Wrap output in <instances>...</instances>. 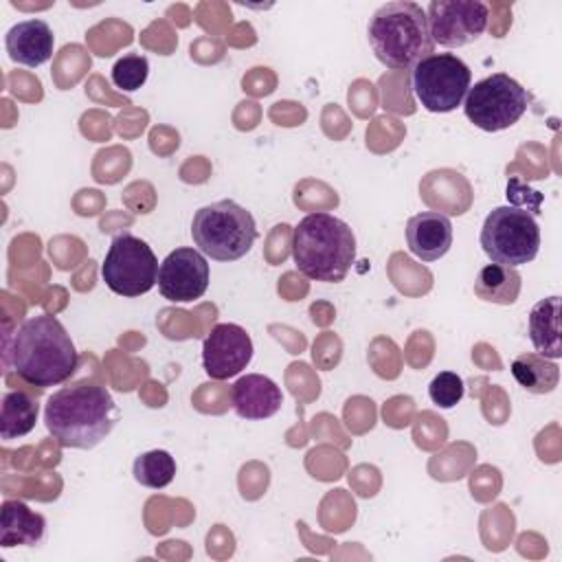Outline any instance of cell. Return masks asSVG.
<instances>
[{"label":"cell","instance_id":"obj_17","mask_svg":"<svg viewBox=\"0 0 562 562\" xmlns=\"http://www.w3.org/2000/svg\"><path fill=\"white\" fill-rule=\"evenodd\" d=\"M529 338L536 351L549 360L562 356L560 345V296L538 301L529 312Z\"/></svg>","mask_w":562,"mask_h":562},{"label":"cell","instance_id":"obj_18","mask_svg":"<svg viewBox=\"0 0 562 562\" xmlns=\"http://www.w3.org/2000/svg\"><path fill=\"white\" fill-rule=\"evenodd\" d=\"M520 272L509 266L487 263L474 279V294L485 303L512 305L520 294Z\"/></svg>","mask_w":562,"mask_h":562},{"label":"cell","instance_id":"obj_1","mask_svg":"<svg viewBox=\"0 0 562 562\" xmlns=\"http://www.w3.org/2000/svg\"><path fill=\"white\" fill-rule=\"evenodd\" d=\"M4 356L20 380L40 389L66 382L79 367L70 334L48 314L26 318L4 340Z\"/></svg>","mask_w":562,"mask_h":562},{"label":"cell","instance_id":"obj_20","mask_svg":"<svg viewBox=\"0 0 562 562\" xmlns=\"http://www.w3.org/2000/svg\"><path fill=\"white\" fill-rule=\"evenodd\" d=\"M40 406L37 402L24 391H9L2 397L0 411V437L4 441L18 439L29 435L35 428Z\"/></svg>","mask_w":562,"mask_h":562},{"label":"cell","instance_id":"obj_15","mask_svg":"<svg viewBox=\"0 0 562 562\" xmlns=\"http://www.w3.org/2000/svg\"><path fill=\"white\" fill-rule=\"evenodd\" d=\"M231 400L241 419H268L277 415L283 404L277 382L261 373L241 375L231 389Z\"/></svg>","mask_w":562,"mask_h":562},{"label":"cell","instance_id":"obj_4","mask_svg":"<svg viewBox=\"0 0 562 562\" xmlns=\"http://www.w3.org/2000/svg\"><path fill=\"white\" fill-rule=\"evenodd\" d=\"M369 46L378 61L393 70L415 68L432 55L426 9L411 0H395L378 7L367 24Z\"/></svg>","mask_w":562,"mask_h":562},{"label":"cell","instance_id":"obj_10","mask_svg":"<svg viewBox=\"0 0 562 562\" xmlns=\"http://www.w3.org/2000/svg\"><path fill=\"white\" fill-rule=\"evenodd\" d=\"M490 9L481 0H432L426 9L432 44L459 48L483 35Z\"/></svg>","mask_w":562,"mask_h":562},{"label":"cell","instance_id":"obj_8","mask_svg":"<svg viewBox=\"0 0 562 562\" xmlns=\"http://www.w3.org/2000/svg\"><path fill=\"white\" fill-rule=\"evenodd\" d=\"M411 86L424 110L443 114L461 105L472 86V72L454 53H432L413 68Z\"/></svg>","mask_w":562,"mask_h":562},{"label":"cell","instance_id":"obj_9","mask_svg":"<svg viewBox=\"0 0 562 562\" xmlns=\"http://www.w3.org/2000/svg\"><path fill=\"white\" fill-rule=\"evenodd\" d=\"M158 259L147 241L132 233L112 239L101 263L105 285L119 296L147 294L158 283Z\"/></svg>","mask_w":562,"mask_h":562},{"label":"cell","instance_id":"obj_19","mask_svg":"<svg viewBox=\"0 0 562 562\" xmlns=\"http://www.w3.org/2000/svg\"><path fill=\"white\" fill-rule=\"evenodd\" d=\"M512 375L525 391L544 395L558 386L560 367L540 353H520L512 362Z\"/></svg>","mask_w":562,"mask_h":562},{"label":"cell","instance_id":"obj_11","mask_svg":"<svg viewBox=\"0 0 562 562\" xmlns=\"http://www.w3.org/2000/svg\"><path fill=\"white\" fill-rule=\"evenodd\" d=\"M209 288V263L195 248L171 250L158 268V290L171 303H191Z\"/></svg>","mask_w":562,"mask_h":562},{"label":"cell","instance_id":"obj_2","mask_svg":"<svg viewBox=\"0 0 562 562\" xmlns=\"http://www.w3.org/2000/svg\"><path fill=\"white\" fill-rule=\"evenodd\" d=\"M119 422V406L110 391L92 382H75L55 391L44 406L46 430L64 448L90 450Z\"/></svg>","mask_w":562,"mask_h":562},{"label":"cell","instance_id":"obj_21","mask_svg":"<svg viewBox=\"0 0 562 562\" xmlns=\"http://www.w3.org/2000/svg\"><path fill=\"white\" fill-rule=\"evenodd\" d=\"M134 479L151 490L167 487L176 476V459L167 450H149L134 459Z\"/></svg>","mask_w":562,"mask_h":562},{"label":"cell","instance_id":"obj_7","mask_svg":"<svg viewBox=\"0 0 562 562\" xmlns=\"http://www.w3.org/2000/svg\"><path fill=\"white\" fill-rule=\"evenodd\" d=\"M529 92L509 75L494 72L470 86L463 112L483 132H501L518 123L529 108Z\"/></svg>","mask_w":562,"mask_h":562},{"label":"cell","instance_id":"obj_23","mask_svg":"<svg viewBox=\"0 0 562 562\" xmlns=\"http://www.w3.org/2000/svg\"><path fill=\"white\" fill-rule=\"evenodd\" d=\"M465 386L461 375H457L454 371H441L437 373L430 384H428V395L430 402L437 404L439 408H452L463 400Z\"/></svg>","mask_w":562,"mask_h":562},{"label":"cell","instance_id":"obj_16","mask_svg":"<svg viewBox=\"0 0 562 562\" xmlns=\"http://www.w3.org/2000/svg\"><path fill=\"white\" fill-rule=\"evenodd\" d=\"M46 533V518L22 501H4L0 507V544L35 547Z\"/></svg>","mask_w":562,"mask_h":562},{"label":"cell","instance_id":"obj_12","mask_svg":"<svg viewBox=\"0 0 562 562\" xmlns=\"http://www.w3.org/2000/svg\"><path fill=\"white\" fill-rule=\"evenodd\" d=\"M252 360V340L244 327L220 323L202 345V367L213 380H228L241 373Z\"/></svg>","mask_w":562,"mask_h":562},{"label":"cell","instance_id":"obj_6","mask_svg":"<svg viewBox=\"0 0 562 562\" xmlns=\"http://www.w3.org/2000/svg\"><path fill=\"white\" fill-rule=\"evenodd\" d=\"M481 248L492 263L518 268L533 261L540 250V228L533 211L516 204L492 209L481 228Z\"/></svg>","mask_w":562,"mask_h":562},{"label":"cell","instance_id":"obj_13","mask_svg":"<svg viewBox=\"0 0 562 562\" xmlns=\"http://www.w3.org/2000/svg\"><path fill=\"white\" fill-rule=\"evenodd\" d=\"M11 61L29 68H37L53 57L55 35L44 20L31 18L13 24L4 37Z\"/></svg>","mask_w":562,"mask_h":562},{"label":"cell","instance_id":"obj_22","mask_svg":"<svg viewBox=\"0 0 562 562\" xmlns=\"http://www.w3.org/2000/svg\"><path fill=\"white\" fill-rule=\"evenodd\" d=\"M147 75H149V61L145 55H138V53L123 55L112 66V83L123 92L138 90L147 81Z\"/></svg>","mask_w":562,"mask_h":562},{"label":"cell","instance_id":"obj_14","mask_svg":"<svg viewBox=\"0 0 562 562\" xmlns=\"http://www.w3.org/2000/svg\"><path fill=\"white\" fill-rule=\"evenodd\" d=\"M406 241L417 259L437 261L452 246V222L439 211H422L408 220Z\"/></svg>","mask_w":562,"mask_h":562},{"label":"cell","instance_id":"obj_5","mask_svg":"<svg viewBox=\"0 0 562 562\" xmlns=\"http://www.w3.org/2000/svg\"><path fill=\"white\" fill-rule=\"evenodd\" d=\"M191 237L202 255L215 261H237L252 248L257 224L252 213L235 200H220L195 211Z\"/></svg>","mask_w":562,"mask_h":562},{"label":"cell","instance_id":"obj_3","mask_svg":"<svg viewBox=\"0 0 562 562\" xmlns=\"http://www.w3.org/2000/svg\"><path fill=\"white\" fill-rule=\"evenodd\" d=\"M292 259L312 281H342L356 259V235L331 213H310L292 228Z\"/></svg>","mask_w":562,"mask_h":562}]
</instances>
